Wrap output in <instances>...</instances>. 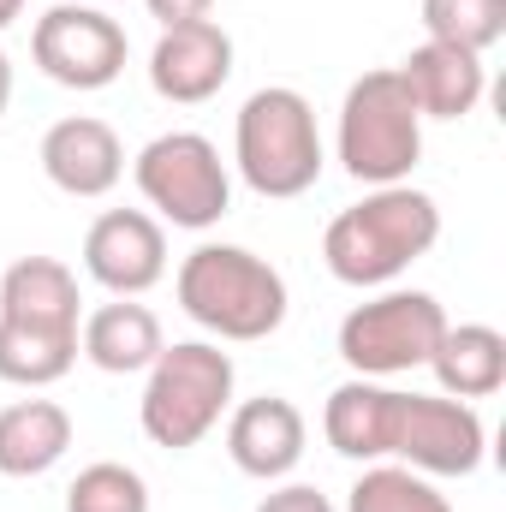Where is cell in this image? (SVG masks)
Listing matches in <instances>:
<instances>
[{"instance_id": "obj_18", "label": "cell", "mask_w": 506, "mask_h": 512, "mask_svg": "<svg viewBox=\"0 0 506 512\" xmlns=\"http://www.w3.org/2000/svg\"><path fill=\"white\" fill-rule=\"evenodd\" d=\"M72 447V411L54 399L0 405V477H48Z\"/></svg>"}, {"instance_id": "obj_25", "label": "cell", "mask_w": 506, "mask_h": 512, "mask_svg": "<svg viewBox=\"0 0 506 512\" xmlns=\"http://www.w3.org/2000/svg\"><path fill=\"white\" fill-rule=\"evenodd\" d=\"M143 6H149V12L161 18V30H167V24H191V18H209V6H215V0H143Z\"/></svg>"}, {"instance_id": "obj_14", "label": "cell", "mask_w": 506, "mask_h": 512, "mask_svg": "<svg viewBox=\"0 0 506 512\" xmlns=\"http://www.w3.org/2000/svg\"><path fill=\"white\" fill-rule=\"evenodd\" d=\"M393 72H399V84H405V96L417 102L423 120H465L489 90L483 54H465V48H447V42H429V36Z\"/></svg>"}, {"instance_id": "obj_4", "label": "cell", "mask_w": 506, "mask_h": 512, "mask_svg": "<svg viewBox=\"0 0 506 512\" xmlns=\"http://www.w3.org/2000/svg\"><path fill=\"white\" fill-rule=\"evenodd\" d=\"M233 161L256 197H304L322 179V131L316 108L292 84H268L239 108Z\"/></svg>"}, {"instance_id": "obj_13", "label": "cell", "mask_w": 506, "mask_h": 512, "mask_svg": "<svg viewBox=\"0 0 506 512\" xmlns=\"http://www.w3.org/2000/svg\"><path fill=\"white\" fill-rule=\"evenodd\" d=\"M304 441H310V423L286 393H256V399L227 411V453L256 483L292 477L304 459Z\"/></svg>"}, {"instance_id": "obj_21", "label": "cell", "mask_w": 506, "mask_h": 512, "mask_svg": "<svg viewBox=\"0 0 506 512\" xmlns=\"http://www.w3.org/2000/svg\"><path fill=\"white\" fill-rule=\"evenodd\" d=\"M346 512H453V501L435 489V477L381 459V465H364V477L352 483Z\"/></svg>"}, {"instance_id": "obj_7", "label": "cell", "mask_w": 506, "mask_h": 512, "mask_svg": "<svg viewBox=\"0 0 506 512\" xmlns=\"http://www.w3.org/2000/svg\"><path fill=\"white\" fill-rule=\"evenodd\" d=\"M447 334V310L435 292H381L370 304L346 310L340 322V358L352 376H370V382H393V376H411V370H429L435 346Z\"/></svg>"}, {"instance_id": "obj_24", "label": "cell", "mask_w": 506, "mask_h": 512, "mask_svg": "<svg viewBox=\"0 0 506 512\" xmlns=\"http://www.w3.org/2000/svg\"><path fill=\"white\" fill-rule=\"evenodd\" d=\"M256 512H334V501L322 495V489H310V483H280V489H268Z\"/></svg>"}, {"instance_id": "obj_15", "label": "cell", "mask_w": 506, "mask_h": 512, "mask_svg": "<svg viewBox=\"0 0 506 512\" xmlns=\"http://www.w3.org/2000/svg\"><path fill=\"white\" fill-rule=\"evenodd\" d=\"M0 322L42 328V334H78L84 322L78 274L60 256H18L0 274Z\"/></svg>"}, {"instance_id": "obj_20", "label": "cell", "mask_w": 506, "mask_h": 512, "mask_svg": "<svg viewBox=\"0 0 506 512\" xmlns=\"http://www.w3.org/2000/svg\"><path fill=\"white\" fill-rule=\"evenodd\" d=\"M78 364V334H42L0 322V382L12 387H54Z\"/></svg>"}, {"instance_id": "obj_19", "label": "cell", "mask_w": 506, "mask_h": 512, "mask_svg": "<svg viewBox=\"0 0 506 512\" xmlns=\"http://www.w3.org/2000/svg\"><path fill=\"white\" fill-rule=\"evenodd\" d=\"M429 370L447 399H489L506 387V334L489 322H459V328L447 322Z\"/></svg>"}, {"instance_id": "obj_17", "label": "cell", "mask_w": 506, "mask_h": 512, "mask_svg": "<svg viewBox=\"0 0 506 512\" xmlns=\"http://www.w3.org/2000/svg\"><path fill=\"white\" fill-rule=\"evenodd\" d=\"M167 334H161V316L137 298H114V304H96L84 322H78V352L108 370V376H137L161 358Z\"/></svg>"}, {"instance_id": "obj_6", "label": "cell", "mask_w": 506, "mask_h": 512, "mask_svg": "<svg viewBox=\"0 0 506 512\" xmlns=\"http://www.w3.org/2000/svg\"><path fill=\"white\" fill-rule=\"evenodd\" d=\"M131 179L143 191V203L185 227V233H203L215 227L227 209H233V179H227V161L221 149L203 137V131H161L137 149L131 161Z\"/></svg>"}, {"instance_id": "obj_16", "label": "cell", "mask_w": 506, "mask_h": 512, "mask_svg": "<svg viewBox=\"0 0 506 512\" xmlns=\"http://www.w3.org/2000/svg\"><path fill=\"white\" fill-rule=\"evenodd\" d=\"M393 423H399V387L370 382V376L340 382L322 405L328 447L340 459H358V465H381L393 453Z\"/></svg>"}, {"instance_id": "obj_10", "label": "cell", "mask_w": 506, "mask_h": 512, "mask_svg": "<svg viewBox=\"0 0 506 512\" xmlns=\"http://www.w3.org/2000/svg\"><path fill=\"white\" fill-rule=\"evenodd\" d=\"M84 274L114 298H143L167 274V233L149 209H108L84 233Z\"/></svg>"}, {"instance_id": "obj_5", "label": "cell", "mask_w": 506, "mask_h": 512, "mask_svg": "<svg viewBox=\"0 0 506 512\" xmlns=\"http://www.w3.org/2000/svg\"><path fill=\"white\" fill-rule=\"evenodd\" d=\"M423 161V114L405 96L399 72H364L340 102V167L358 185H405Z\"/></svg>"}, {"instance_id": "obj_1", "label": "cell", "mask_w": 506, "mask_h": 512, "mask_svg": "<svg viewBox=\"0 0 506 512\" xmlns=\"http://www.w3.org/2000/svg\"><path fill=\"white\" fill-rule=\"evenodd\" d=\"M441 203L417 185H376L364 203L340 209L322 233V262L340 286H387L435 251Z\"/></svg>"}, {"instance_id": "obj_11", "label": "cell", "mask_w": 506, "mask_h": 512, "mask_svg": "<svg viewBox=\"0 0 506 512\" xmlns=\"http://www.w3.org/2000/svg\"><path fill=\"white\" fill-rule=\"evenodd\" d=\"M233 78V36L215 18H191V24H167L155 54H149V84L161 102L197 108L209 96H221Z\"/></svg>"}, {"instance_id": "obj_26", "label": "cell", "mask_w": 506, "mask_h": 512, "mask_svg": "<svg viewBox=\"0 0 506 512\" xmlns=\"http://www.w3.org/2000/svg\"><path fill=\"white\" fill-rule=\"evenodd\" d=\"M12 108V60H6V48H0V114Z\"/></svg>"}, {"instance_id": "obj_27", "label": "cell", "mask_w": 506, "mask_h": 512, "mask_svg": "<svg viewBox=\"0 0 506 512\" xmlns=\"http://www.w3.org/2000/svg\"><path fill=\"white\" fill-rule=\"evenodd\" d=\"M18 12H24V0H0V30H6V24H12Z\"/></svg>"}, {"instance_id": "obj_22", "label": "cell", "mask_w": 506, "mask_h": 512, "mask_svg": "<svg viewBox=\"0 0 506 512\" xmlns=\"http://www.w3.org/2000/svg\"><path fill=\"white\" fill-rule=\"evenodd\" d=\"M423 30L429 42L489 54L506 36V0H423Z\"/></svg>"}, {"instance_id": "obj_9", "label": "cell", "mask_w": 506, "mask_h": 512, "mask_svg": "<svg viewBox=\"0 0 506 512\" xmlns=\"http://www.w3.org/2000/svg\"><path fill=\"white\" fill-rule=\"evenodd\" d=\"M36 66L66 90H108L126 72V30L102 6H48L30 30Z\"/></svg>"}, {"instance_id": "obj_2", "label": "cell", "mask_w": 506, "mask_h": 512, "mask_svg": "<svg viewBox=\"0 0 506 512\" xmlns=\"http://www.w3.org/2000/svg\"><path fill=\"white\" fill-rule=\"evenodd\" d=\"M179 310L215 340H268L286 322V274L245 245H197L173 274Z\"/></svg>"}, {"instance_id": "obj_3", "label": "cell", "mask_w": 506, "mask_h": 512, "mask_svg": "<svg viewBox=\"0 0 506 512\" xmlns=\"http://www.w3.org/2000/svg\"><path fill=\"white\" fill-rule=\"evenodd\" d=\"M143 376L149 382L137 399V423L167 453H191L233 411V358L215 340H173Z\"/></svg>"}, {"instance_id": "obj_12", "label": "cell", "mask_w": 506, "mask_h": 512, "mask_svg": "<svg viewBox=\"0 0 506 512\" xmlns=\"http://www.w3.org/2000/svg\"><path fill=\"white\" fill-rule=\"evenodd\" d=\"M36 155H42L48 185L66 191V197H84V203L108 197L126 179V143H120V131L108 126V120H96V114L54 120V126L42 131Z\"/></svg>"}, {"instance_id": "obj_8", "label": "cell", "mask_w": 506, "mask_h": 512, "mask_svg": "<svg viewBox=\"0 0 506 512\" xmlns=\"http://www.w3.org/2000/svg\"><path fill=\"white\" fill-rule=\"evenodd\" d=\"M393 465H411L423 477H477L489 459V429L471 399L447 393H399L393 423Z\"/></svg>"}, {"instance_id": "obj_23", "label": "cell", "mask_w": 506, "mask_h": 512, "mask_svg": "<svg viewBox=\"0 0 506 512\" xmlns=\"http://www.w3.org/2000/svg\"><path fill=\"white\" fill-rule=\"evenodd\" d=\"M66 512H149V483L120 459H96L72 477Z\"/></svg>"}]
</instances>
